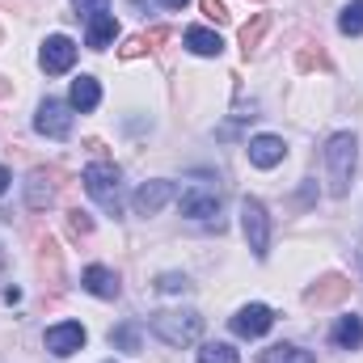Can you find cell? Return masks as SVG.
Returning <instances> with one entry per match:
<instances>
[{"label": "cell", "instance_id": "34", "mask_svg": "<svg viewBox=\"0 0 363 363\" xmlns=\"http://www.w3.org/2000/svg\"><path fill=\"white\" fill-rule=\"evenodd\" d=\"M4 267H9V262H4V250H0V279H4Z\"/></svg>", "mask_w": 363, "mask_h": 363}, {"label": "cell", "instance_id": "20", "mask_svg": "<svg viewBox=\"0 0 363 363\" xmlns=\"http://www.w3.org/2000/svg\"><path fill=\"white\" fill-rule=\"evenodd\" d=\"M38 271L43 274H51V283L60 287V279H64V262H60V245L47 237L43 245H38Z\"/></svg>", "mask_w": 363, "mask_h": 363}, {"label": "cell", "instance_id": "4", "mask_svg": "<svg viewBox=\"0 0 363 363\" xmlns=\"http://www.w3.org/2000/svg\"><path fill=\"white\" fill-rule=\"evenodd\" d=\"M85 190L97 199V207H106L110 216L123 211V174L114 161H93L85 169Z\"/></svg>", "mask_w": 363, "mask_h": 363}, {"label": "cell", "instance_id": "5", "mask_svg": "<svg viewBox=\"0 0 363 363\" xmlns=\"http://www.w3.org/2000/svg\"><path fill=\"white\" fill-rule=\"evenodd\" d=\"M241 233H245L254 258H267L271 254V216H267L262 199H245L241 203Z\"/></svg>", "mask_w": 363, "mask_h": 363}, {"label": "cell", "instance_id": "17", "mask_svg": "<svg viewBox=\"0 0 363 363\" xmlns=\"http://www.w3.org/2000/svg\"><path fill=\"white\" fill-rule=\"evenodd\" d=\"M97 101H101V85L93 77H77L72 81V93H68V106L81 110V114H89V110H97Z\"/></svg>", "mask_w": 363, "mask_h": 363}, {"label": "cell", "instance_id": "14", "mask_svg": "<svg viewBox=\"0 0 363 363\" xmlns=\"http://www.w3.org/2000/svg\"><path fill=\"white\" fill-rule=\"evenodd\" d=\"M81 287H85L89 296H97V300H114V296H118V274L106 271V267H85Z\"/></svg>", "mask_w": 363, "mask_h": 363}, {"label": "cell", "instance_id": "3", "mask_svg": "<svg viewBox=\"0 0 363 363\" xmlns=\"http://www.w3.org/2000/svg\"><path fill=\"white\" fill-rule=\"evenodd\" d=\"M152 334L165 342V347H190L199 342L203 334V317L194 308H165V313H152Z\"/></svg>", "mask_w": 363, "mask_h": 363}, {"label": "cell", "instance_id": "30", "mask_svg": "<svg viewBox=\"0 0 363 363\" xmlns=\"http://www.w3.org/2000/svg\"><path fill=\"white\" fill-rule=\"evenodd\" d=\"M77 4V17H97V13H110V0H72Z\"/></svg>", "mask_w": 363, "mask_h": 363}, {"label": "cell", "instance_id": "19", "mask_svg": "<svg viewBox=\"0 0 363 363\" xmlns=\"http://www.w3.org/2000/svg\"><path fill=\"white\" fill-rule=\"evenodd\" d=\"M267 30H271V13H254V21H245L241 26V51L250 55V51H258L262 47V38H267Z\"/></svg>", "mask_w": 363, "mask_h": 363}, {"label": "cell", "instance_id": "27", "mask_svg": "<svg viewBox=\"0 0 363 363\" xmlns=\"http://www.w3.org/2000/svg\"><path fill=\"white\" fill-rule=\"evenodd\" d=\"M157 291H169V296H178V291H190V279L178 271H169V274H161L157 279Z\"/></svg>", "mask_w": 363, "mask_h": 363}, {"label": "cell", "instance_id": "10", "mask_svg": "<svg viewBox=\"0 0 363 363\" xmlns=\"http://www.w3.org/2000/svg\"><path fill=\"white\" fill-rule=\"evenodd\" d=\"M271 325H274V313L267 304H245V308H237V317H233V334H237V338H262Z\"/></svg>", "mask_w": 363, "mask_h": 363}, {"label": "cell", "instance_id": "22", "mask_svg": "<svg viewBox=\"0 0 363 363\" xmlns=\"http://www.w3.org/2000/svg\"><path fill=\"white\" fill-rule=\"evenodd\" d=\"M199 363H241V359H237V351L228 342H203L199 347Z\"/></svg>", "mask_w": 363, "mask_h": 363}, {"label": "cell", "instance_id": "9", "mask_svg": "<svg viewBox=\"0 0 363 363\" xmlns=\"http://www.w3.org/2000/svg\"><path fill=\"white\" fill-rule=\"evenodd\" d=\"M60 174L55 169H34L30 178H26V207L30 211H47L51 203H55V194H60Z\"/></svg>", "mask_w": 363, "mask_h": 363}, {"label": "cell", "instance_id": "24", "mask_svg": "<svg viewBox=\"0 0 363 363\" xmlns=\"http://www.w3.org/2000/svg\"><path fill=\"white\" fill-rule=\"evenodd\" d=\"M110 342H114V347H123V351H140V325H135V321H127V325L110 330Z\"/></svg>", "mask_w": 363, "mask_h": 363}, {"label": "cell", "instance_id": "2", "mask_svg": "<svg viewBox=\"0 0 363 363\" xmlns=\"http://www.w3.org/2000/svg\"><path fill=\"white\" fill-rule=\"evenodd\" d=\"M220 203H224V194L211 174H194L178 190V207L186 220H220Z\"/></svg>", "mask_w": 363, "mask_h": 363}, {"label": "cell", "instance_id": "11", "mask_svg": "<svg viewBox=\"0 0 363 363\" xmlns=\"http://www.w3.org/2000/svg\"><path fill=\"white\" fill-rule=\"evenodd\" d=\"M174 199V182H165V178H152V182H144L140 190H135V199H131V207H135V216H157L165 203Z\"/></svg>", "mask_w": 363, "mask_h": 363}, {"label": "cell", "instance_id": "21", "mask_svg": "<svg viewBox=\"0 0 363 363\" xmlns=\"http://www.w3.org/2000/svg\"><path fill=\"white\" fill-rule=\"evenodd\" d=\"M262 363H317L304 347H291V342H279V347H271L267 355H262Z\"/></svg>", "mask_w": 363, "mask_h": 363}, {"label": "cell", "instance_id": "8", "mask_svg": "<svg viewBox=\"0 0 363 363\" xmlns=\"http://www.w3.org/2000/svg\"><path fill=\"white\" fill-rule=\"evenodd\" d=\"M85 338H89V334H85V325H81V321H60V325H51V330H47V338H43V342H47V351H51V355L68 359V355H77V351L85 347Z\"/></svg>", "mask_w": 363, "mask_h": 363}, {"label": "cell", "instance_id": "15", "mask_svg": "<svg viewBox=\"0 0 363 363\" xmlns=\"http://www.w3.org/2000/svg\"><path fill=\"white\" fill-rule=\"evenodd\" d=\"M330 342L338 347V351H359L363 347V317H338V325L330 330Z\"/></svg>", "mask_w": 363, "mask_h": 363}, {"label": "cell", "instance_id": "29", "mask_svg": "<svg viewBox=\"0 0 363 363\" xmlns=\"http://www.w3.org/2000/svg\"><path fill=\"white\" fill-rule=\"evenodd\" d=\"M68 228H72V237H89L93 233V220L77 207V211H68Z\"/></svg>", "mask_w": 363, "mask_h": 363}, {"label": "cell", "instance_id": "18", "mask_svg": "<svg viewBox=\"0 0 363 363\" xmlns=\"http://www.w3.org/2000/svg\"><path fill=\"white\" fill-rule=\"evenodd\" d=\"M186 47H190L194 55H207V60H211V55H220V51H224V38H220L216 30L190 26V30H186Z\"/></svg>", "mask_w": 363, "mask_h": 363}, {"label": "cell", "instance_id": "16", "mask_svg": "<svg viewBox=\"0 0 363 363\" xmlns=\"http://www.w3.org/2000/svg\"><path fill=\"white\" fill-rule=\"evenodd\" d=\"M114 34H118V21H114V13H97V17H89L85 43H89L93 51H106V47L114 43Z\"/></svg>", "mask_w": 363, "mask_h": 363}, {"label": "cell", "instance_id": "12", "mask_svg": "<svg viewBox=\"0 0 363 363\" xmlns=\"http://www.w3.org/2000/svg\"><path fill=\"white\" fill-rule=\"evenodd\" d=\"M245 152H250V165H258V169H274V165L287 157V144H283L279 135H254Z\"/></svg>", "mask_w": 363, "mask_h": 363}, {"label": "cell", "instance_id": "33", "mask_svg": "<svg viewBox=\"0 0 363 363\" xmlns=\"http://www.w3.org/2000/svg\"><path fill=\"white\" fill-rule=\"evenodd\" d=\"M165 9H186V0H161Z\"/></svg>", "mask_w": 363, "mask_h": 363}, {"label": "cell", "instance_id": "28", "mask_svg": "<svg viewBox=\"0 0 363 363\" xmlns=\"http://www.w3.org/2000/svg\"><path fill=\"white\" fill-rule=\"evenodd\" d=\"M199 9H203V17H207V21H216V26H224V21H228L224 0H199Z\"/></svg>", "mask_w": 363, "mask_h": 363}, {"label": "cell", "instance_id": "26", "mask_svg": "<svg viewBox=\"0 0 363 363\" xmlns=\"http://www.w3.org/2000/svg\"><path fill=\"white\" fill-rule=\"evenodd\" d=\"M152 47H148V34H135V38H127L123 47H118V60H140V55H148Z\"/></svg>", "mask_w": 363, "mask_h": 363}, {"label": "cell", "instance_id": "1", "mask_svg": "<svg viewBox=\"0 0 363 363\" xmlns=\"http://www.w3.org/2000/svg\"><path fill=\"white\" fill-rule=\"evenodd\" d=\"M355 161H359L355 135H351V131H334V135L325 140V178H330V194H334V199H347V194H351Z\"/></svg>", "mask_w": 363, "mask_h": 363}, {"label": "cell", "instance_id": "6", "mask_svg": "<svg viewBox=\"0 0 363 363\" xmlns=\"http://www.w3.org/2000/svg\"><path fill=\"white\" fill-rule=\"evenodd\" d=\"M34 131L51 135V140H68V131H72V106L60 101V97H47L38 106V114H34Z\"/></svg>", "mask_w": 363, "mask_h": 363}, {"label": "cell", "instance_id": "13", "mask_svg": "<svg viewBox=\"0 0 363 363\" xmlns=\"http://www.w3.org/2000/svg\"><path fill=\"white\" fill-rule=\"evenodd\" d=\"M347 296H351V283H347L342 274H325V279H317V283L304 291V300L317 304V308H321V304H338V300H347Z\"/></svg>", "mask_w": 363, "mask_h": 363}, {"label": "cell", "instance_id": "32", "mask_svg": "<svg viewBox=\"0 0 363 363\" xmlns=\"http://www.w3.org/2000/svg\"><path fill=\"white\" fill-rule=\"evenodd\" d=\"M355 262H359V271H363V233H359V241H355Z\"/></svg>", "mask_w": 363, "mask_h": 363}, {"label": "cell", "instance_id": "7", "mask_svg": "<svg viewBox=\"0 0 363 363\" xmlns=\"http://www.w3.org/2000/svg\"><path fill=\"white\" fill-rule=\"evenodd\" d=\"M38 64H43V72H47V77L68 72V68L77 64V43H72L68 34H51V38L43 43V51H38Z\"/></svg>", "mask_w": 363, "mask_h": 363}, {"label": "cell", "instance_id": "25", "mask_svg": "<svg viewBox=\"0 0 363 363\" xmlns=\"http://www.w3.org/2000/svg\"><path fill=\"white\" fill-rule=\"evenodd\" d=\"M296 68H300V72H313V68H330V60H325L321 47H304V51L296 55Z\"/></svg>", "mask_w": 363, "mask_h": 363}, {"label": "cell", "instance_id": "31", "mask_svg": "<svg viewBox=\"0 0 363 363\" xmlns=\"http://www.w3.org/2000/svg\"><path fill=\"white\" fill-rule=\"evenodd\" d=\"M9 182H13V174H9V169H4V165H0V194H4V190H9Z\"/></svg>", "mask_w": 363, "mask_h": 363}, {"label": "cell", "instance_id": "23", "mask_svg": "<svg viewBox=\"0 0 363 363\" xmlns=\"http://www.w3.org/2000/svg\"><path fill=\"white\" fill-rule=\"evenodd\" d=\"M338 30L342 34H363V0H351L338 17Z\"/></svg>", "mask_w": 363, "mask_h": 363}]
</instances>
